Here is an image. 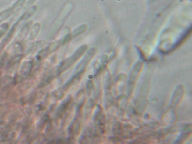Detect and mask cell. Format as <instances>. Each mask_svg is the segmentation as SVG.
<instances>
[{"label":"cell","instance_id":"6da1fadb","mask_svg":"<svg viewBox=\"0 0 192 144\" xmlns=\"http://www.w3.org/2000/svg\"><path fill=\"white\" fill-rule=\"evenodd\" d=\"M12 12V9H9L0 13V22L5 20L10 16Z\"/></svg>","mask_w":192,"mask_h":144},{"label":"cell","instance_id":"3957f363","mask_svg":"<svg viewBox=\"0 0 192 144\" xmlns=\"http://www.w3.org/2000/svg\"><path fill=\"white\" fill-rule=\"evenodd\" d=\"M9 26V25L7 23H4L0 26V39L7 31Z\"/></svg>","mask_w":192,"mask_h":144},{"label":"cell","instance_id":"7a4b0ae2","mask_svg":"<svg viewBox=\"0 0 192 144\" xmlns=\"http://www.w3.org/2000/svg\"><path fill=\"white\" fill-rule=\"evenodd\" d=\"M30 25V23L27 24L25 25V26L22 29L20 33L21 38H24L26 36V35H27V33H28Z\"/></svg>","mask_w":192,"mask_h":144},{"label":"cell","instance_id":"277c9868","mask_svg":"<svg viewBox=\"0 0 192 144\" xmlns=\"http://www.w3.org/2000/svg\"><path fill=\"white\" fill-rule=\"evenodd\" d=\"M37 26H38L37 25H36L35 26H34L31 32V37L33 39L35 38V37H36L37 34L38 33L39 28L37 29L36 30Z\"/></svg>","mask_w":192,"mask_h":144}]
</instances>
